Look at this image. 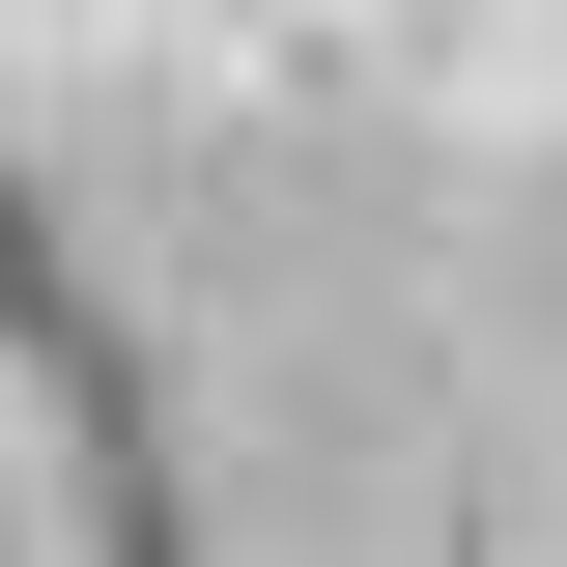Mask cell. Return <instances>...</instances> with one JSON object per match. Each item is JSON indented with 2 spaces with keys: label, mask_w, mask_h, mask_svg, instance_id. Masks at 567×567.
Listing matches in <instances>:
<instances>
[{
  "label": "cell",
  "mask_w": 567,
  "mask_h": 567,
  "mask_svg": "<svg viewBox=\"0 0 567 567\" xmlns=\"http://www.w3.org/2000/svg\"><path fill=\"white\" fill-rule=\"evenodd\" d=\"M0 312H29V369H58V398H85V511H114V539H171V454H142V369L85 341V284L29 256V199H0Z\"/></svg>",
  "instance_id": "6da1fadb"
}]
</instances>
